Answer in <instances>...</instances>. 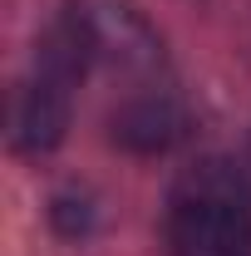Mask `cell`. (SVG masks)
I'll return each instance as SVG.
<instances>
[{"label": "cell", "mask_w": 251, "mask_h": 256, "mask_svg": "<svg viewBox=\"0 0 251 256\" xmlns=\"http://www.w3.org/2000/svg\"><path fill=\"white\" fill-rule=\"evenodd\" d=\"M172 256H251V182L222 158H207L178 178L168 197Z\"/></svg>", "instance_id": "1"}, {"label": "cell", "mask_w": 251, "mask_h": 256, "mask_svg": "<svg viewBox=\"0 0 251 256\" xmlns=\"http://www.w3.org/2000/svg\"><path fill=\"white\" fill-rule=\"evenodd\" d=\"M89 69L84 44L74 40L69 20H54L34 44V69L30 79L15 89L10 104V143L20 153H50L69 128V108H74V89Z\"/></svg>", "instance_id": "2"}, {"label": "cell", "mask_w": 251, "mask_h": 256, "mask_svg": "<svg viewBox=\"0 0 251 256\" xmlns=\"http://www.w3.org/2000/svg\"><path fill=\"white\" fill-rule=\"evenodd\" d=\"M60 15L69 20L74 40L84 44L89 64H108V69L133 74V69H153L162 60L153 25L124 0H69Z\"/></svg>", "instance_id": "3"}, {"label": "cell", "mask_w": 251, "mask_h": 256, "mask_svg": "<svg viewBox=\"0 0 251 256\" xmlns=\"http://www.w3.org/2000/svg\"><path fill=\"white\" fill-rule=\"evenodd\" d=\"M182 133H188V114L168 94H138L114 114V138L133 153H162Z\"/></svg>", "instance_id": "4"}]
</instances>
